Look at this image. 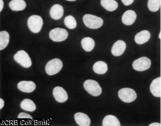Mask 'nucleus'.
Returning <instances> with one entry per match:
<instances>
[{
	"label": "nucleus",
	"mask_w": 161,
	"mask_h": 126,
	"mask_svg": "<svg viewBox=\"0 0 161 126\" xmlns=\"http://www.w3.org/2000/svg\"><path fill=\"white\" fill-rule=\"evenodd\" d=\"M64 14V8L59 4H55L51 8L50 15L54 20H58L62 17Z\"/></svg>",
	"instance_id": "nucleus-15"
},
{
	"label": "nucleus",
	"mask_w": 161,
	"mask_h": 126,
	"mask_svg": "<svg viewBox=\"0 0 161 126\" xmlns=\"http://www.w3.org/2000/svg\"><path fill=\"white\" fill-rule=\"evenodd\" d=\"M68 33L64 29L57 28L51 30L49 33V38L54 42H62L68 37Z\"/></svg>",
	"instance_id": "nucleus-7"
},
{
	"label": "nucleus",
	"mask_w": 161,
	"mask_h": 126,
	"mask_svg": "<svg viewBox=\"0 0 161 126\" xmlns=\"http://www.w3.org/2000/svg\"><path fill=\"white\" fill-rule=\"evenodd\" d=\"M159 38L160 39H161V33L160 34H159Z\"/></svg>",
	"instance_id": "nucleus-32"
},
{
	"label": "nucleus",
	"mask_w": 161,
	"mask_h": 126,
	"mask_svg": "<svg viewBox=\"0 0 161 126\" xmlns=\"http://www.w3.org/2000/svg\"><path fill=\"white\" fill-rule=\"evenodd\" d=\"M9 6L14 11H21L25 8L26 4L24 0H12Z\"/></svg>",
	"instance_id": "nucleus-17"
},
{
	"label": "nucleus",
	"mask_w": 161,
	"mask_h": 126,
	"mask_svg": "<svg viewBox=\"0 0 161 126\" xmlns=\"http://www.w3.org/2000/svg\"><path fill=\"white\" fill-rule=\"evenodd\" d=\"M19 90L25 93H31L36 89V84L31 81H22L17 85Z\"/></svg>",
	"instance_id": "nucleus-10"
},
{
	"label": "nucleus",
	"mask_w": 161,
	"mask_h": 126,
	"mask_svg": "<svg viewBox=\"0 0 161 126\" xmlns=\"http://www.w3.org/2000/svg\"><path fill=\"white\" fill-rule=\"evenodd\" d=\"M4 2L3 0H0V12H2L3 8Z\"/></svg>",
	"instance_id": "nucleus-29"
},
{
	"label": "nucleus",
	"mask_w": 161,
	"mask_h": 126,
	"mask_svg": "<svg viewBox=\"0 0 161 126\" xmlns=\"http://www.w3.org/2000/svg\"><path fill=\"white\" fill-rule=\"evenodd\" d=\"M126 48V44L123 40H119L113 45L112 49V53L114 56L122 55Z\"/></svg>",
	"instance_id": "nucleus-11"
},
{
	"label": "nucleus",
	"mask_w": 161,
	"mask_h": 126,
	"mask_svg": "<svg viewBox=\"0 0 161 126\" xmlns=\"http://www.w3.org/2000/svg\"><path fill=\"white\" fill-rule=\"evenodd\" d=\"M85 90L90 95L93 96H100L102 93V88L99 83L95 80L88 79L83 84Z\"/></svg>",
	"instance_id": "nucleus-2"
},
{
	"label": "nucleus",
	"mask_w": 161,
	"mask_h": 126,
	"mask_svg": "<svg viewBox=\"0 0 161 126\" xmlns=\"http://www.w3.org/2000/svg\"><path fill=\"white\" fill-rule=\"evenodd\" d=\"M118 94L119 98L125 103H131L137 98L136 93L131 88H123L119 90Z\"/></svg>",
	"instance_id": "nucleus-5"
},
{
	"label": "nucleus",
	"mask_w": 161,
	"mask_h": 126,
	"mask_svg": "<svg viewBox=\"0 0 161 126\" xmlns=\"http://www.w3.org/2000/svg\"><path fill=\"white\" fill-rule=\"evenodd\" d=\"M83 23L86 27L91 29H97L103 24V20L101 18L92 14H85L83 17Z\"/></svg>",
	"instance_id": "nucleus-1"
},
{
	"label": "nucleus",
	"mask_w": 161,
	"mask_h": 126,
	"mask_svg": "<svg viewBox=\"0 0 161 126\" xmlns=\"http://www.w3.org/2000/svg\"><path fill=\"white\" fill-rule=\"evenodd\" d=\"M93 70L97 74H105L108 70V66L104 61H98L93 65Z\"/></svg>",
	"instance_id": "nucleus-20"
},
{
	"label": "nucleus",
	"mask_w": 161,
	"mask_h": 126,
	"mask_svg": "<svg viewBox=\"0 0 161 126\" xmlns=\"http://www.w3.org/2000/svg\"><path fill=\"white\" fill-rule=\"evenodd\" d=\"M161 124L159 123H153L149 125V126H161Z\"/></svg>",
	"instance_id": "nucleus-30"
},
{
	"label": "nucleus",
	"mask_w": 161,
	"mask_h": 126,
	"mask_svg": "<svg viewBox=\"0 0 161 126\" xmlns=\"http://www.w3.org/2000/svg\"><path fill=\"white\" fill-rule=\"evenodd\" d=\"M136 18V13L135 11L133 10L127 11L122 16V22L126 25H131L134 23Z\"/></svg>",
	"instance_id": "nucleus-13"
},
{
	"label": "nucleus",
	"mask_w": 161,
	"mask_h": 126,
	"mask_svg": "<svg viewBox=\"0 0 161 126\" xmlns=\"http://www.w3.org/2000/svg\"><path fill=\"white\" fill-rule=\"evenodd\" d=\"M53 94L55 100L59 103H63L68 100V94L62 87L58 86L54 88Z\"/></svg>",
	"instance_id": "nucleus-9"
},
{
	"label": "nucleus",
	"mask_w": 161,
	"mask_h": 126,
	"mask_svg": "<svg viewBox=\"0 0 161 126\" xmlns=\"http://www.w3.org/2000/svg\"><path fill=\"white\" fill-rule=\"evenodd\" d=\"M28 26L34 33H38L42 28L43 21L41 17L34 15L31 16L28 19Z\"/></svg>",
	"instance_id": "nucleus-3"
},
{
	"label": "nucleus",
	"mask_w": 161,
	"mask_h": 126,
	"mask_svg": "<svg viewBox=\"0 0 161 126\" xmlns=\"http://www.w3.org/2000/svg\"><path fill=\"white\" fill-rule=\"evenodd\" d=\"M4 106V101L2 98L0 99V109H2Z\"/></svg>",
	"instance_id": "nucleus-28"
},
{
	"label": "nucleus",
	"mask_w": 161,
	"mask_h": 126,
	"mask_svg": "<svg viewBox=\"0 0 161 126\" xmlns=\"http://www.w3.org/2000/svg\"><path fill=\"white\" fill-rule=\"evenodd\" d=\"M14 59L20 65L25 68H29L31 66V59L28 53L24 50L18 51L14 55Z\"/></svg>",
	"instance_id": "nucleus-6"
},
{
	"label": "nucleus",
	"mask_w": 161,
	"mask_h": 126,
	"mask_svg": "<svg viewBox=\"0 0 161 126\" xmlns=\"http://www.w3.org/2000/svg\"><path fill=\"white\" fill-rule=\"evenodd\" d=\"M102 6L109 12H113L118 8V3L115 0H101Z\"/></svg>",
	"instance_id": "nucleus-19"
},
{
	"label": "nucleus",
	"mask_w": 161,
	"mask_h": 126,
	"mask_svg": "<svg viewBox=\"0 0 161 126\" xmlns=\"http://www.w3.org/2000/svg\"><path fill=\"white\" fill-rule=\"evenodd\" d=\"M64 23L65 25L70 29H74L77 25L76 20L72 16L69 15L64 18Z\"/></svg>",
	"instance_id": "nucleus-24"
},
{
	"label": "nucleus",
	"mask_w": 161,
	"mask_h": 126,
	"mask_svg": "<svg viewBox=\"0 0 161 126\" xmlns=\"http://www.w3.org/2000/svg\"><path fill=\"white\" fill-rule=\"evenodd\" d=\"M9 34L8 32L3 31L0 32V50L6 48L9 42Z\"/></svg>",
	"instance_id": "nucleus-23"
},
{
	"label": "nucleus",
	"mask_w": 161,
	"mask_h": 126,
	"mask_svg": "<svg viewBox=\"0 0 161 126\" xmlns=\"http://www.w3.org/2000/svg\"><path fill=\"white\" fill-rule=\"evenodd\" d=\"M81 44L83 50L87 52L93 50L95 46L94 40L90 37L83 38L81 40Z\"/></svg>",
	"instance_id": "nucleus-22"
},
{
	"label": "nucleus",
	"mask_w": 161,
	"mask_h": 126,
	"mask_svg": "<svg viewBox=\"0 0 161 126\" xmlns=\"http://www.w3.org/2000/svg\"><path fill=\"white\" fill-rule=\"evenodd\" d=\"M103 126H121L118 118L113 115H109L105 116L102 122Z\"/></svg>",
	"instance_id": "nucleus-18"
},
{
	"label": "nucleus",
	"mask_w": 161,
	"mask_h": 126,
	"mask_svg": "<svg viewBox=\"0 0 161 126\" xmlns=\"http://www.w3.org/2000/svg\"><path fill=\"white\" fill-rule=\"evenodd\" d=\"M74 118L75 122L80 126H89L91 123V120L86 114L77 113L75 114Z\"/></svg>",
	"instance_id": "nucleus-12"
},
{
	"label": "nucleus",
	"mask_w": 161,
	"mask_h": 126,
	"mask_svg": "<svg viewBox=\"0 0 161 126\" xmlns=\"http://www.w3.org/2000/svg\"><path fill=\"white\" fill-rule=\"evenodd\" d=\"M20 107L23 110L29 112H33L36 109V105L32 100L24 99L21 102Z\"/></svg>",
	"instance_id": "nucleus-21"
},
{
	"label": "nucleus",
	"mask_w": 161,
	"mask_h": 126,
	"mask_svg": "<svg viewBox=\"0 0 161 126\" xmlns=\"http://www.w3.org/2000/svg\"><path fill=\"white\" fill-rule=\"evenodd\" d=\"M63 67V62L60 59L55 58L49 60L45 66V71L48 75H53L60 72Z\"/></svg>",
	"instance_id": "nucleus-4"
},
{
	"label": "nucleus",
	"mask_w": 161,
	"mask_h": 126,
	"mask_svg": "<svg viewBox=\"0 0 161 126\" xmlns=\"http://www.w3.org/2000/svg\"><path fill=\"white\" fill-rule=\"evenodd\" d=\"M161 0H148V7L149 9L153 12L159 10L160 8Z\"/></svg>",
	"instance_id": "nucleus-25"
},
{
	"label": "nucleus",
	"mask_w": 161,
	"mask_h": 126,
	"mask_svg": "<svg viewBox=\"0 0 161 126\" xmlns=\"http://www.w3.org/2000/svg\"><path fill=\"white\" fill-rule=\"evenodd\" d=\"M151 60L147 57H142L138 58L133 62V68L139 72H142L148 69L151 67Z\"/></svg>",
	"instance_id": "nucleus-8"
},
{
	"label": "nucleus",
	"mask_w": 161,
	"mask_h": 126,
	"mask_svg": "<svg viewBox=\"0 0 161 126\" xmlns=\"http://www.w3.org/2000/svg\"><path fill=\"white\" fill-rule=\"evenodd\" d=\"M134 0H122V3L125 6H129L132 4Z\"/></svg>",
	"instance_id": "nucleus-27"
},
{
	"label": "nucleus",
	"mask_w": 161,
	"mask_h": 126,
	"mask_svg": "<svg viewBox=\"0 0 161 126\" xmlns=\"http://www.w3.org/2000/svg\"><path fill=\"white\" fill-rule=\"evenodd\" d=\"M67 1H69V2H74V1H75L76 0H66Z\"/></svg>",
	"instance_id": "nucleus-31"
},
{
	"label": "nucleus",
	"mask_w": 161,
	"mask_h": 126,
	"mask_svg": "<svg viewBox=\"0 0 161 126\" xmlns=\"http://www.w3.org/2000/svg\"><path fill=\"white\" fill-rule=\"evenodd\" d=\"M161 77H158L153 80L150 85V91L155 97H161Z\"/></svg>",
	"instance_id": "nucleus-14"
},
{
	"label": "nucleus",
	"mask_w": 161,
	"mask_h": 126,
	"mask_svg": "<svg viewBox=\"0 0 161 126\" xmlns=\"http://www.w3.org/2000/svg\"><path fill=\"white\" fill-rule=\"evenodd\" d=\"M151 37V34L147 30L142 31L136 35L135 40L137 44L142 45L147 42Z\"/></svg>",
	"instance_id": "nucleus-16"
},
{
	"label": "nucleus",
	"mask_w": 161,
	"mask_h": 126,
	"mask_svg": "<svg viewBox=\"0 0 161 126\" xmlns=\"http://www.w3.org/2000/svg\"><path fill=\"white\" fill-rule=\"evenodd\" d=\"M19 118H30L32 119V117L29 114L25 113H21L19 114L18 116Z\"/></svg>",
	"instance_id": "nucleus-26"
}]
</instances>
